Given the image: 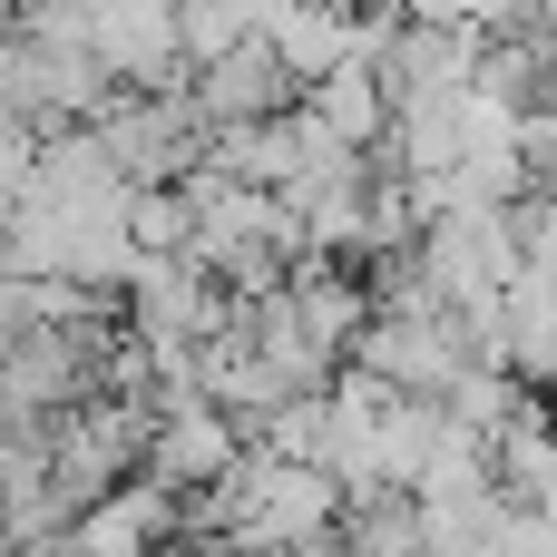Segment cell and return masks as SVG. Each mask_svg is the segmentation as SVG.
<instances>
[{
	"instance_id": "obj_5",
	"label": "cell",
	"mask_w": 557,
	"mask_h": 557,
	"mask_svg": "<svg viewBox=\"0 0 557 557\" xmlns=\"http://www.w3.org/2000/svg\"><path fill=\"white\" fill-rule=\"evenodd\" d=\"M294 98H304V78L284 69L274 39H245V49H225L215 69H196V108H206V127H255V117H284Z\"/></svg>"
},
{
	"instance_id": "obj_2",
	"label": "cell",
	"mask_w": 557,
	"mask_h": 557,
	"mask_svg": "<svg viewBox=\"0 0 557 557\" xmlns=\"http://www.w3.org/2000/svg\"><path fill=\"white\" fill-rule=\"evenodd\" d=\"M352 362H372L411 401H450L480 352H470V323L460 313H372V333L352 343Z\"/></svg>"
},
{
	"instance_id": "obj_11",
	"label": "cell",
	"mask_w": 557,
	"mask_h": 557,
	"mask_svg": "<svg viewBox=\"0 0 557 557\" xmlns=\"http://www.w3.org/2000/svg\"><path fill=\"white\" fill-rule=\"evenodd\" d=\"M255 450H274V460H333V392H294L255 431Z\"/></svg>"
},
{
	"instance_id": "obj_8",
	"label": "cell",
	"mask_w": 557,
	"mask_h": 557,
	"mask_svg": "<svg viewBox=\"0 0 557 557\" xmlns=\"http://www.w3.org/2000/svg\"><path fill=\"white\" fill-rule=\"evenodd\" d=\"M343 548L352 557H441L431 548V519H421V490H352Z\"/></svg>"
},
{
	"instance_id": "obj_10",
	"label": "cell",
	"mask_w": 557,
	"mask_h": 557,
	"mask_svg": "<svg viewBox=\"0 0 557 557\" xmlns=\"http://www.w3.org/2000/svg\"><path fill=\"white\" fill-rule=\"evenodd\" d=\"M127 235H137V255H186L196 245V196L186 186H137L127 196Z\"/></svg>"
},
{
	"instance_id": "obj_6",
	"label": "cell",
	"mask_w": 557,
	"mask_h": 557,
	"mask_svg": "<svg viewBox=\"0 0 557 557\" xmlns=\"http://www.w3.org/2000/svg\"><path fill=\"white\" fill-rule=\"evenodd\" d=\"M264 39L284 49V69H294L304 88H323L343 59H362V10H352V0H294Z\"/></svg>"
},
{
	"instance_id": "obj_12",
	"label": "cell",
	"mask_w": 557,
	"mask_h": 557,
	"mask_svg": "<svg viewBox=\"0 0 557 557\" xmlns=\"http://www.w3.org/2000/svg\"><path fill=\"white\" fill-rule=\"evenodd\" d=\"M519 157H529L539 176H548V166H557V98H539V108L519 117Z\"/></svg>"
},
{
	"instance_id": "obj_7",
	"label": "cell",
	"mask_w": 557,
	"mask_h": 557,
	"mask_svg": "<svg viewBox=\"0 0 557 557\" xmlns=\"http://www.w3.org/2000/svg\"><path fill=\"white\" fill-rule=\"evenodd\" d=\"M304 98H313V117H323L343 147H362V157H382V147H392L401 98L382 88V69H372V59H343V69H333L323 88H304Z\"/></svg>"
},
{
	"instance_id": "obj_1",
	"label": "cell",
	"mask_w": 557,
	"mask_h": 557,
	"mask_svg": "<svg viewBox=\"0 0 557 557\" xmlns=\"http://www.w3.org/2000/svg\"><path fill=\"white\" fill-rule=\"evenodd\" d=\"M235 313H245V304H235L225 274L196 264V255H137V274H127V323H137L147 343H215Z\"/></svg>"
},
{
	"instance_id": "obj_13",
	"label": "cell",
	"mask_w": 557,
	"mask_h": 557,
	"mask_svg": "<svg viewBox=\"0 0 557 557\" xmlns=\"http://www.w3.org/2000/svg\"><path fill=\"white\" fill-rule=\"evenodd\" d=\"M539 196H548V206H557V166H548V176H539Z\"/></svg>"
},
{
	"instance_id": "obj_3",
	"label": "cell",
	"mask_w": 557,
	"mask_h": 557,
	"mask_svg": "<svg viewBox=\"0 0 557 557\" xmlns=\"http://www.w3.org/2000/svg\"><path fill=\"white\" fill-rule=\"evenodd\" d=\"M88 49L108 59L117 88H196L186 39H176V0H88Z\"/></svg>"
},
{
	"instance_id": "obj_4",
	"label": "cell",
	"mask_w": 557,
	"mask_h": 557,
	"mask_svg": "<svg viewBox=\"0 0 557 557\" xmlns=\"http://www.w3.org/2000/svg\"><path fill=\"white\" fill-rule=\"evenodd\" d=\"M245 450H255V441H245V421H235L225 401H186V411H157V431H147V480H166L176 499H196V490L235 480Z\"/></svg>"
},
{
	"instance_id": "obj_9",
	"label": "cell",
	"mask_w": 557,
	"mask_h": 557,
	"mask_svg": "<svg viewBox=\"0 0 557 557\" xmlns=\"http://www.w3.org/2000/svg\"><path fill=\"white\" fill-rule=\"evenodd\" d=\"M176 39H186V69H215L225 49H245V39H264V29H255L245 0H176Z\"/></svg>"
},
{
	"instance_id": "obj_14",
	"label": "cell",
	"mask_w": 557,
	"mask_h": 557,
	"mask_svg": "<svg viewBox=\"0 0 557 557\" xmlns=\"http://www.w3.org/2000/svg\"><path fill=\"white\" fill-rule=\"evenodd\" d=\"M548 20H557V0H548Z\"/></svg>"
}]
</instances>
